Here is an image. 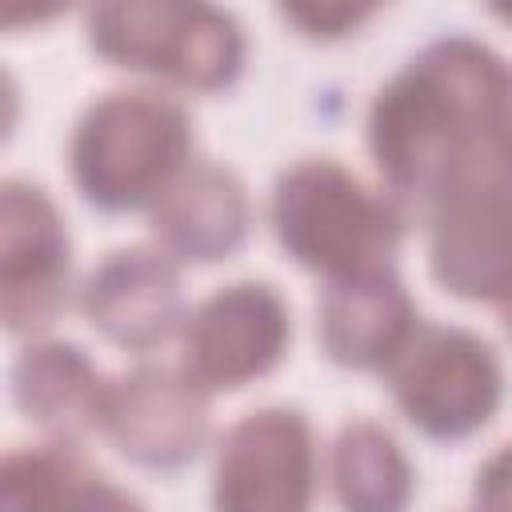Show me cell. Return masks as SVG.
<instances>
[{
    "instance_id": "6",
    "label": "cell",
    "mask_w": 512,
    "mask_h": 512,
    "mask_svg": "<svg viewBox=\"0 0 512 512\" xmlns=\"http://www.w3.org/2000/svg\"><path fill=\"white\" fill-rule=\"evenodd\" d=\"M384 384L416 432L432 440H464L496 416L504 368L484 336L460 324L420 320L384 368Z\"/></svg>"
},
{
    "instance_id": "19",
    "label": "cell",
    "mask_w": 512,
    "mask_h": 512,
    "mask_svg": "<svg viewBox=\"0 0 512 512\" xmlns=\"http://www.w3.org/2000/svg\"><path fill=\"white\" fill-rule=\"evenodd\" d=\"M496 128L504 136H512V72H508V88H504V100H500V112H496Z\"/></svg>"
},
{
    "instance_id": "9",
    "label": "cell",
    "mask_w": 512,
    "mask_h": 512,
    "mask_svg": "<svg viewBox=\"0 0 512 512\" xmlns=\"http://www.w3.org/2000/svg\"><path fill=\"white\" fill-rule=\"evenodd\" d=\"M72 244L44 184L4 176L0 184V320L12 336H36L68 308Z\"/></svg>"
},
{
    "instance_id": "7",
    "label": "cell",
    "mask_w": 512,
    "mask_h": 512,
    "mask_svg": "<svg viewBox=\"0 0 512 512\" xmlns=\"http://www.w3.org/2000/svg\"><path fill=\"white\" fill-rule=\"evenodd\" d=\"M316 432L292 404H264L232 420L212 460V512H312Z\"/></svg>"
},
{
    "instance_id": "13",
    "label": "cell",
    "mask_w": 512,
    "mask_h": 512,
    "mask_svg": "<svg viewBox=\"0 0 512 512\" xmlns=\"http://www.w3.org/2000/svg\"><path fill=\"white\" fill-rule=\"evenodd\" d=\"M148 228L176 264H212L248 240L252 200L228 164L192 160L148 212Z\"/></svg>"
},
{
    "instance_id": "21",
    "label": "cell",
    "mask_w": 512,
    "mask_h": 512,
    "mask_svg": "<svg viewBox=\"0 0 512 512\" xmlns=\"http://www.w3.org/2000/svg\"><path fill=\"white\" fill-rule=\"evenodd\" d=\"M492 12H496V16L504 20V24H512V8H492Z\"/></svg>"
},
{
    "instance_id": "4",
    "label": "cell",
    "mask_w": 512,
    "mask_h": 512,
    "mask_svg": "<svg viewBox=\"0 0 512 512\" xmlns=\"http://www.w3.org/2000/svg\"><path fill=\"white\" fill-rule=\"evenodd\" d=\"M428 268L460 300H500L512 288V136H476L424 204Z\"/></svg>"
},
{
    "instance_id": "8",
    "label": "cell",
    "mask_w": 512,
    "mask_h": 512,
    "mask_svg": "<svg viewBox=\"0 0 512 512\" xmlns=\"http://www.w3.org/2000/svg\"><path fill=\"white\" fill-rule=\"evenodd\" d=\"M292 340V312L276 284L232 280L180 324V368L204 392H232L268 376Z\"/></svg>"
},
{
    "instance_id": "17",
    "label": "cell",
    "mask_w": 512,
    "mask_h": 512,
    "mask_svg": "<svg viewBox=\"0 0 512 512\" xmlns=\"http://www.w3.org/2000/svg\"><path fill=\"white\" fill-rule=\"evenodd\" d=\"M372 12V4H280V16L312 40H336Z\"/></svg>"
},
{
    "instance_id": "12",
    "label": "cell",
    "mask_w": 512,
    "mask_h": 512,
    "mask_svg": "<svg viewBox=\"0 0 512 512\" xmlns=\"http://www.w3.org/2000/svg\"><path fill=\"white\" fill-rule=\"evenodd\" d=\"M420 312L396 268L324 280L316 296V340L340 368L380 372L416 332Z\"/></svg>"
},
{
    "instance_id": "2",
    "label": "cell",
    "mask_w": 512,
    "mask_h": 512,
    "mask_svg": "<svg viewBox=\"0 0 512 512\" xmlns=\"http://www.w3.org/2000/svg\"><path fill=\"white\" fill-rule=\"evenodd\" d=\"M192 116L164 88H108L68 132V176L100 212H152L192 164Z\"/></svg>"
},
{
    "instance_id": "20",
    "label": "cell",
    "mask_w": 512,
    "mask_h": 512,
    "mask_svg": "<svg viewBox=\"0 0 512 512\" xmlns=\"http://www.w3.org/2000/svg\"><path fill=\"white\" fill-rule=\"evenodd\" d=\"M496 308H500V324H504V332L512 336V288H508V292L496 300Z\"/></svg>"
},
{
    "instance_id": "15",
    "label": "cell",
    "mask_w": 512,
    "mask_h": 512,
    "mask_svg": "<svg viewBox=\"0 0 512 512\" xmlns=\"http://www.w3.org/2000/svg\"><path fill=\"white\" fill-rule=\"evenodd\" d=\"M328 484L340 512H408L412 464L388 424L352 416L336 428L328 448Z\"/></svg>"
},
{
    "instance_id": "1",
    "label": "cell",
    "mask_w": 512,
    "mask_h": 512,
    "mask_svg": "<svg viewBox=\"0 0 512 512\" xmlns=\"http://www.w3.org/2000/svg\"><path fill=\"white\" fill-rule=\"evenodd\" d=\"M512 64L452 32L408 56L372 96L364 136L380 188L420 216L452 160L496 124Z\"/></svg>"
},
{
    "instance_id": "10",
    "label": "cell",
    "mask_w": 512,
    "mask_h": 512,
    "mask_svg": "<svg viewBox=\"0 0 512 512\" xmlns=\"http://www.w3.org/2000/svg\"><path fill=\"white\" fill-rule=\"evenodd\" d=\"M208 392L168 364H136L108 380L96 432L140 468H184L208 444Z\"/></svg>"
},
{
    "instance_id": "14",
    "label": "cell",
    "mask_w": 512,
    "mask_h": 512,
    "mask_svg": "<svg viewBox=\"0 0 512 512\" xmlns=\"http://www.w3.org/2000/svg\"><path fill=\"white\" fill-rule=\"evenodd\" d=\"M108 376L76 340H28L12 360V400L52 440L96 428Z\"/></svg>"
},
{
    "instance_id": "5",
    "label": "cell",
    "mask_w": 512,
    "mask_h": 512,
    "mask_svg": "<svg viewBox=\"0 0 512 512\" xmlns=\"http://www.w3.org/2000/svg\"><path fill=\"white\" fill-rule=\"evenodd\" d=\"M96 56L192 92L228 88L244 68V32L232 12L180 0H108L84 12Z\"/></svg>"
},
{
    "instance_id": "18",
    "label": "cell",
    "mask_w": 512,
    "mask_h": 512,
    "mask_svg": "<svg viewBox=\"0 0 512 512\" xmlns=\"http://www.w3.org/2000/svg\"><path fill=\"white\" fill-rule=\"evenodd\" d=\"M472 512H512V440L480 460L472 476Z\"/></svg>"
},
{
    "instance_id": "3",
    "label": "cell",
    "mask_w": 512,
    "mask_h": 512,
    "mask_svg": "<svg viewBox=\"0 0 512 512\" xmlns=\"http://www.w3.org/2000/svg\"><path fill=\"white\" fill-rule=\"evenodd\" d=\"M268 220L276 244L324 280L392 268L408 228V212L336 156L284 164L272 180Z\"/></svg>"
},
{
    "instance_id": "16",
    "label": "cell",
    "mask_w": 512,
    "mask_h": 512,
    "mask_svg": "<svg viewBox=\"0 0 512 512\" xmlns=\"http://www.w3.org/2000/svg\"><path fill=\"white\" fill-rule=\"evenodd\" d=\"M108 476L76 440L20 444L0 464V512H96Z\"/></svg>"
},
{
    "instance_id": "11",
    "label": "cell",
    "mask_w": 512,
    "mask_h": 512,
    "mask_svg": "<svg viewBox=\"0 0 512 512\" xmlns=\"http://www.w3.org/2000/svg\"><path fill=\"white\" fill-rule=\"evenodd\" d=\"M84 320L128 352H152L184 324L180 268L156 244L108 252L80 284Z\"/></svg>"
}]
</instances>
